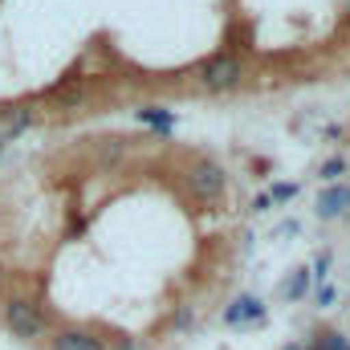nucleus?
<instances>
[{
  "mask_svg": "<svg viewBox=\"0 0 350 350\" xmlns=\"http://www.w3.org/2000/svg\"><path fill=\"white\" fill-rule=\"evenodd\" d=\"M4 322H8V330H12L16 338H29V342H37V338L45 334V314H41L33 301H25V297H12V301L4 306Z\"/></svg>",
  "mask_w": 350,
  "mask_h": 350,
  "instance_id": "nucleus-1",
  "label": "nucleus"
},
{
  "mask_svg": "<svg viewBox=\"0 0 350 350\" xmlns=\"http://www.w3.org/2000/svg\"><path fill=\"white\" fill-rule=\"evenodd\" d=\"M187 187H191L196 200H220L224 196V172H220V163H212V159L191 163L187 167Z\"/></svg>",
  "mask_w": 350,
  "mask_h": 350,
  "instance_id": "nucleus-2",
  "label": "nucleus"
},
{
  "mask_svg": "<svg viewBox=\"0 0 350 350\" xmlns=\"http://www.w3.org/2000/svg\"><path fill=\"white\" fill-rule=\"evenodd\" d=\"M241 57H232V53H220V57H212L204 70H200V82L208 90H232L241 86Z\"/></svg>",
  "mask_w": 350,
  "mask_h": 350,
  "instance_id": "nucleus-3",
  "label": "nucleus"
},
{
  "mask_svg": "<svg viewBox=\"0 0 350 350\" xmlns=\"http://www.w3.org/2000/svg\"><path fill=\"white\" fill-rule=\"evenodd\" d=\"M347 212H350V183H330L318 196V216L334 220V216H347Z\"/></svg>",
  "mask_w": 350,
  "mask_h": 350,
  "instance_id": "nucleus-4",
  "label": "nucleus"
},
{
  "mask_svg": "<svg viewBox=\"0 0 350 350\" xmlns=\"http://www.w3.org/2000/svg\"><path fill=\"white\" fill-rule=\"evenodd\" d=\"M53 350H106L102 338H94L90 330H62L53 338Z\"/></svg>",
  "mask_w": 350,
  "mask_h": 350,
  "instance_id": "nucleus-5",
  "label": "nucleus"
},
{
  "mask_svg": "<svg viewBox=\"0 0 350 350\" xmlns=\"http://www.w3.org/2000/svg\"><path fill=\"white\" fill-rule=\"evenodd\" d=\"M265 314V306H261V297H241L232 310H228V322L237 326V322H257Z\"/></svg>",
  "mask_w": 350,
  "mask_h": 350,
  "instance_id": "nucleus-6",
  "label": "nucleus"
},
{
  "mask_svg": "<svg viewBox=\"0 0 350 350\" xmlns=\"http://www.w3.org/2000/svg\"><path fill=\"white\" fill-rule=\"evenodd\" d=\"M306 293H310V269H297V273H293V281L285 285V297H289V301H297V297H306Z\"/></svg>",
  "mask_w": 350,
  "mask_h": 350,
  "instance_id": "nucleus-7",
  "label": "nucleus"
},
{
  "mask_svg": "<svg viewBox=\"0 0 350 350\" xmlns=\"http://www.w3.org/2000/svg\"><path fill=\"white\" fill-rule=\"evenodd\" d=\"M139 122H151V126H159V131H172L175 118L167 110H159V106H151V110H139Z\"/></svg>",
  "mask_w": 350,
  "mask_h": 350,
  "instance_id": "nucleus-8",
  "label": "nucleus"
},
{
  "mask_svg": "<svg viewBox=\"0 0 350 350\" xmlns=\"http://www.w3.org/2000/svg\"><path fill=\"white\" fill-rule=\"evenodd\" d=\"M318 350H350V342L342 338V334H334V330H326V334H322V342H318Z\"/></svg>",
  "mask_w": 350,
  "mask_h": 350,
  "instance_id": "nucleus-9",
  "label": "nucleus"
},
{
  "mask_svg": "<svg viewBox=\"0 0 350 350\" xmlns=\"http://www.w3.org/2000/svg\"><path fill=\"white\" fill-rule=\"evenodd\" d=\"M342 172H347V163H342V159H330V163L322 167V179H326V183H338V175Z\"/></svg>",
  "mask_w": 350,
  "mask_h": 350,
  "instance_id": "nucleus-10",
  "label": "nucleus"
},
{
  "mask_svg": "<svg viewBox=\"0 0 350 350\" xmlns=\"http://www.w3.org/2000/svg\"><path fill=\"white\" fill-rule=\"evenodd\" d=\"M297 196V183H277L273 187V204H285V200H293Z\"/></svg>",
  "mask_w": 350,
  "mask_h": 350,
  "instance_id": "nucleus-11",
  "label": "nucleus"
},
{
  "mask_svg": "<svg viewBox=\"0 0 350 350\" xmlns=\"http://www.w3.org/2000/svg\"><path fill=\"white\" fill-rule=\"evenodd\" d=\"M25 126H29V114H16V118H12V122H8V135H21V131H25Z\"/></svg>",
  "mask_w": 350,
  "mask_h": 350,
  "instance_id": "nucleus-12",
  "label": "nucleus"
},
{
  "mask_svg": "<svg viewBox=\"0 0 350 350\" xmlns=\"http://www.w3.org/2000/svg\"><path fill=\"white\" fill-rule=\"evenodd\" d=\"M330 301H334V285H322L318 289V306H330Z\"/></svg>",
  "mask_w": 350,
  "mask_h": 350,
  "instance_id": "nucleus-13",
  "label": "nucleus"
},
{
  "mask_svg": "<svg viewBox=\"0 0 350 350\" xmlns=\"http://www.w3.org/2000/svg\"><path fill=\"white\" fill-rule=\"evenodd\" d=\"M0 143H4V139H0Z\"/></svg>",
  "mask_w": 350,
  "mask_h": 350,
  "instance_id": "nucleus-14",
  "label": "nucleus"
}]
</instances>
